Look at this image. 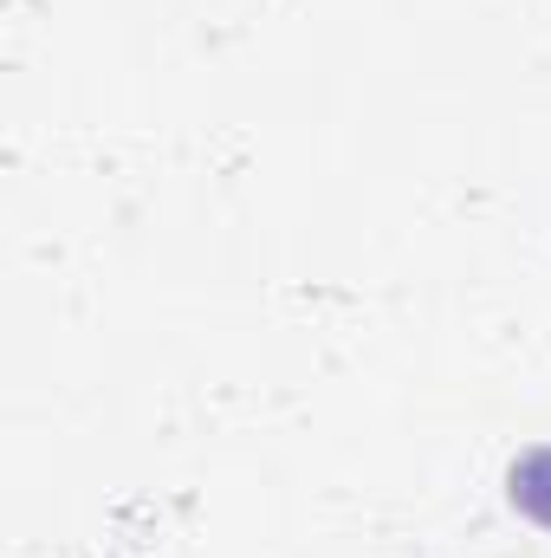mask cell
<instances>
[{
  "mask_svg": "<svg viewBox=\"0 0 551 558\" xmlns=\"http://www.w3.org/2000/svg\"><path fill=\"white\" fill-rule=\"evenodd\" d=\"M513 500L551 526V448H539L526 468H513Z\"/></svg>",
  "mask_w": 551,
  "mask_h": 558,
  "instance_id": "6da1fadb",
  "label": "cell"
}]
</instances>
